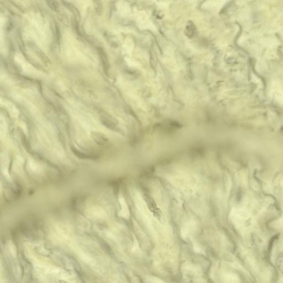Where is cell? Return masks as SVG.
Masks as SVG:
<instances>
[{"label":"cell","instance_id":"cell-4","mask_svg":"<svg viewBox=\"0 0 283 283\" xmlns=\"http://www.w3.org/2000/svg\"><path fill=\"white\" fill-rule=\"evenodd\" d=\"M143 199L145 204L147 206L148 208L152 214H154L159 210V208L158 207L155 200L149 194L146 193L143 194Z\"/></svg>","mask_w":283,"mask_h":283},{"label":"cell","instance_id":"cell-2","mask_svg":"<svg viewBox=\"0 0 283 283\" xmlns=\"http://www.w3.org/2000/svg\"><path fill=\"white\" fill-rule=\"evenodd\" d=\"M87 214L90 217L96 219H104L106 214L102 208L97 206H91L87 208Z\"/></svg>","mask_w":283,"mask_h":283},{"label":"cell","instance_id":"cell-3","mask_svg":"<svg viewBox=\"0 0 283 283\" xmlns=\"http://www.w3.org/2000/svg\"><path fill=\"white\" fill-rule=\"evenodd\" d=\"M91 138L96 145H104L108 141V138L103 133L98 131H93L91 132Z\"/></svg>","mask_w":283,"mask_h":283},{"label":"cell","instance_id":"cell-1","mask_svg":"<svg viewBox=\"0 0 283 283\" xmlns=\"http://www.w3.org/2000/svg\"><path fill=\"white\" fill-rule=\"evenodd\" d=\"M99 116L102 123L109 128L115 127L118 123L116 119L106 111H101L99 112Z\"/></svg>","mask_w":283,"mask_h":283}]
</instances>
